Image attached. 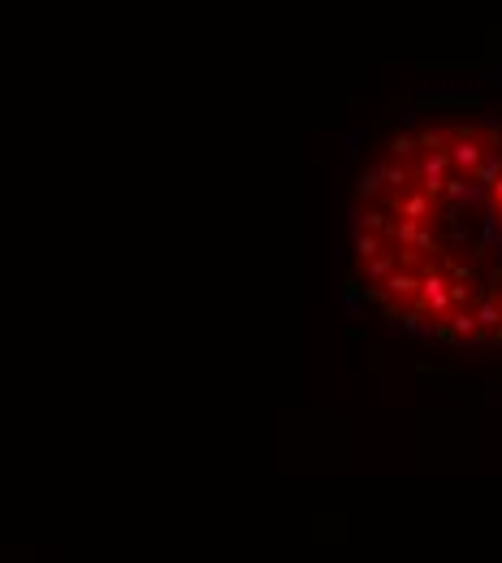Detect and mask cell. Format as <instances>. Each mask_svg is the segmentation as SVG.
<instances>
[{
    "mask_svg": "<svg viewBox=\"0 0 502 563\" xmlns=\"http://www.w3.org/2000/svg\"><path fill=\"white\" fill-rule=\"evenodd\" d=\"M416 312H425V317H433V325H442L446 317H451V273L442 269V260H433V265L420 269V291H416Z\"/></svg>",
    "mask_w": 502,
    "mask_h": 563,
    "instance_id": "1",
    "label": "cell"
},
{
    "mask_svg": "<svg viewBox=\"0 0 502 563\" xmlns=\"http://www.w3.org/2000/svg\"><path fill=\"white\" fill-rule=\"evenodd\" d=\"M438 200L433 195H425L420 187H407V191H394L390 195V208L386 213L390 217H399V221H416V226H438Z\"/></svg>",
    "mask_w": 502,
    "mask_h": 563,
    "instance_id": "2",
    "label": "cell"
},
{
    "mask_svg": "<svg viewBox=\"0 0 502 563\" xmlns=\"http://www.w3.org/2000/svg\"><path fill=\"white\" fill-rule=\"evenodd\" d=\"M451 178H455V169H451V161H446V152H420L412 161V182L425 195H433L438 204H442V191Z\"/></svg>",
    "mask_w": 502,
    "mask_h": 563,
    "instance_id": "3",
    "label": "cell"
},
{
    "mask_svg": "<svg viewBox=\"0 0 502 563\" xmlns=\"http://www.w3.org/2000/svg\"><path fill=\"white\" fill-rule=\"evenodd\" d=\"M416 291H420V269H412V265H399V269H394L390 278L381 282V299H386L390 317H399L403 308H412V304H416Z\"/></svg>",
    "mask_w": 502,
    "mask_h": 563,
    "instance_id": "4",
    "label": "cell"
},
{
    "mask_svg": "<svg viewBox=\"0 0 502 563\" xmlns=\"http://www.w3.org/2000/svg\"><path fill=\"white\" fill-rule=\"evenodd\" d=\"M377 174H381V187H386L390 195L416 187V182H412V165H407V161H394V156H390V161H377Z\"/></svg>",
    "mask_w": 502,
    "mask_h": 563,
    "instance_id": "5",
    "label": "cell"
},
{
    "mask_svg": "<svg viewBox=\"0 0 502 563\" xmlns=\"http://www.w3.org/2000/svg\"><path fill=\"white\" fill-rule=\"evenodd\" d=\"M399 265H403V252H399V247H386V252H381V256H373V260H368V265H360V273H364L368 282H386V278H390V273L399 269Z\"/></svg>",
    "mask_w": 502,
    "mask_h": 563,
    "instance_id": "6",
    "label": "cell"
},
{
    "mask_svg": "<svg viewBox=\"0 0 502 563\" xmlns=\"http://www.w3.org/2000/svg\"><path fill=\"white\" fill-rule=\"evenodd\" d=\"M472 182H477L481 191H490L494 182H502V152H498V148L485 152V161H481L477 169H472Z\"/></svg>",
    "mask_w": 502,
    "mask_h": 563,
    "instance_id": "7",
    "label": "cell"
},
{
    "mask_svg": "<svg viewBox=\"0 0 502 563\" xmlns=\"http://www.w3.org/2000/svg\"><path fill=\"white\" fill-rule=\"evenodd\" d=\"M390 247V239H381V234H355V265H368L373 256H381Z\"/></svg>",
    "mask_w": 502,
    "mask_h": 563,
    "instance_id": "8",
    "label": "cell"
},
{
    "mask_svg": "<svg viewBox=\"0 0 502 563\" xmlns=\"http://www.w3.org/2000/svg\"><path fill=\"white\" fill-rule=\"evenodd\" d=\"M360 230H364V234H381V239H390L394 217L386 213V208H373V213H364V217H360Z\"/></svg>",
    "mask_w": 502,
    "mask_h": 563,
    "instance_id": "9",
    "label": "cell"
},
{
    "mask_svg": "<svg viewBox=\"0 0 502 563\" xmlns=\"http://www.w3.org/2000/svg\"><path fill=\"white\" fill-rule=\"evenodd\" d=\"M381 191H386V187H381V174H377V165L360 169V182H355V195H360V200H377Z\"/></svg>",
    "mask_w": 502,
    "mask_h": 563,
    "instance_id": "10",
    "label": "cell"
}]
</instances>
